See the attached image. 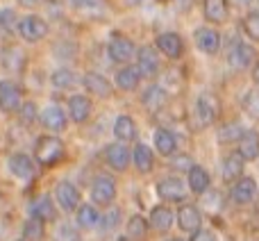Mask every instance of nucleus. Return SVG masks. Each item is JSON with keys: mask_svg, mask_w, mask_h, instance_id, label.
<instances>
[{"mask_svg": "<svg viewBox=\"0 0 259 241\" xmlns=\"http://www.w3.org/2000/svg\"><path fill=\"white\" fill-rule=\"evenodd\" d=\"M64 157H66V146H64V141L59 137H55V134H44V137L36 139V143H34L36 164L48 169V166L59 164Z\"/></svg>", "mask_w": 259, "mask_h": 241, "instance_id": "nucleus-1", "label": "nucleus"}, {"mask_svg": "<svg viewBox=\"0 0 259 241\" xmlns=\"http://www.w3.org/2000/svg\"><path fill=\"white\" fill-rule=\"evenodd\" d=\"M137 50L139 48L134 46V41L123 34V32H114V34L109 36L107 53H109V59H112L114 64H123V66H127V64L137 57Z\"/></svg>", "mask_w": 259, "mask_h": 241, "instance_id": "nucleus-2", "label": "nucleus"}, {"mask_svg": "<svg viewBox=\"0 0 259 241\" xmlns=\"http://www.w3.org/2000/svg\"><path fill=\"white\" fill-rule=\"evenodd\" d=\"M116 180L112 175H96L94 182H91V200L94 205H100V207H109L114 200H116Z\"/></svg>", "mask_w": 259, "mask_h": 241, "instance_id": "nucleus-3", "label": "nucleus"}, {"mask_svg": "<svg viewBox=\"0 0 259 241\" xmlns=\"http://www.w3.org/2000/svg\"><path fill=\"white\" fill-rule=\"evenodd\" d=\"M48 32H50L48 23L41 16H36V14H27V16H23L21 23H18V36H21L23 41H27V44H39V41H44L46 36H48Z\"/></svg>", "mask_w": 259, "mask_h": 241, "instance_id": "nucleus-4", "label": "nucleus"}, {"mask_svg": "<svg viewBox=\"0 0 259 241\" xmlns=\"http://www.w3.org/2000/svg\"><path fill=\"white\" fill-rule=\"evenodd\" d=\"M219 116V103H216L214 96L202 94L196 98V105H193V123L196 128H209L211 123Z\"/></svg>", "mask_w": 259, "mask_h": 241, "instance_id": "nucleus-5", "label": "nucleus"}, {"mask_svg": "<svg viewBox=\"0 0 259 241\" xmlns=\"http://www.w3.org/2000/svg\"><path fill=\"white\" fill-rule=\"evenodd\" d=\"M55 200L64 212H77L82 205V193L73 182L59 180L57 187H55Z\"/></svg>", "mask_w": 259, "mask_h": 241, "instance_id": "nucleus-6", "label": "nucleus"}, {"mask_svg": "<svg viewBox=\"0 0 259 241\" xmlns=\"http://www.w3.org/2000/svg\"><path fill=\"white\" fill-rule=\"evenodd\" d=\"M23 107V89L14 80H0V109L5 114L21 112Z\"/></svg>", "mask_w": 259, "mask_h": 241, "instance_id": "nucleus-7", "label": "nucleus"}, {"mask_svg": "<svg viewBox=\"0 0 259 241\" xmlns=\"http://www.w3.org/2000/svg\"><path fill=\"white\" fill-rule=\"evenodd\" d=\"M9 171H12L14 178L23 180V182L34 180L36 178V159H32L25 152H14V155L9 157Z\"/></svg>", "mask_w": 259, "mask_h": 241, "instance_id": "nucleus-8", "label": "nucleus"}, {"mask_svg": "<svg viewBox=\"0 0 259 241\" xmlns=\"http://www.w3.org/2000/svg\"><path fill=\"white\" fill-rule=\"evenodd\" d=\"M155 46L168 59H180L184 55V39L178 32H161V34H157Z\"/></svg>", "mask_w": 259, "mask_h": 241, "instance_id": "nucleus-9", "label": "nucleus"}, {"mask_svg": "<svg viewBox=\"0 0 259 241\" xmlns=\"http://www.w3.org/2000/svg\"><path fill=\"white\" fill-rule=\"evenodd\" d=\"M105 159H107V164L112 166L114 171L123 173V171H127V166L132 164V150H130L125 143L114 141L105 148Z\"/></svg>", "mask_w": 259, "mask_h": 241, "instance_id": "nucleus-10", "label": "nucleus"}, {"mask_svg": "<svg viewBox=\"0 0 259 241\" xmlns=\"http://www.w3.org/2000/svg\"><path fill=\"white\" fill-rule=\"evenodd\" d=\"M137 68L141 73V77H155L161 71L159 64V55L152 46H141L137 50Z\"/></svg>", "mask_w": 259, "mask_h": 241, "instance_id": "nucleus-11", "label": "nucleus"}, {"mask_svg": "<svg viewBox=\"0 0 259 241\" xmlns=\"http://www.w3.org/2000/svg\"><path fill=\"white\" fill-rule=\"evenodd\" d=\"M157 196L166 203H182L187 198V184L180 178H164L157 182Z\"/></svg>", "mask_w": 259, "mask_h": 241, "instance_id": "nucleus-12", "label": "nucleus"}, {"mask_svg": "<svg viewBox=\"0 0 259 241\" xmlns=\"http://www.w3.org/2000/svg\"><path fill=\"white\" fill-rule=\"evenodd\" d=\"M82 87L87 89V94L96 96V98H109V96L114 94V85L107 80L105 75H100V73H84L82 75Z\"/></svg>", "mask_w": 259, "mask_h": 241, "instance_id": "nucleus-13", "label": "nucleus"}, {"mask_svg": "<svg viewBox=\"0 0 259 241\" xmlns=\"http://www.w3.org/2000/svg\"><path fill=\"white\" fill-rule=\"evenodd\" d=\"M252 59H255V48L250 44H243V41H234L228 53L230 66L237 68V71H243V68H248L252 64Z\"/></svg>", "mask_w": 259, "mask_h": 241, "instance_id": "nucleus-14", "label": "nucleus"}, {"mask_svg": "<svg viewBox=\"0 0 259 241\" xmlns=\"http://www.w3.org/2000/svg\"><path fill=\"white\" fill-rule=\"evenodd\" d=\"M0 64L9 73H21L27 66V53L21 46H9V48H5L0 53Z\"/></svg>", "mask_w": 259, "mask_h": 241, "instance_id": "nucleus-15", "label": "nucleus"}, {"mask_svg": "<svg viewBox=\"0 0 259 241\" xmlns=\"http://www.w3.org/2000/svg\"><path fill=\"white\" fill-rule=\"evenodd\" d=\"M39 120L46 130H50V132H62V130H66V125H68L66 112H64L59 105H48V107L41 112Z\"/></svg>", "mask_w": 259, "mask_h": 241, "instance_id": "nucleus-16", "label": "nucleus"}, {"mask_svg": "<svg viewBox=\"0 0 259 241\" xmlns=\"http://www.w3.org/2000/svg\"><path fill=\"white\" fill-rule=\"evenodd\" d=\"M91 100L87 98L84 94H75V96H71L68 98V118L73 120V123H77V125H82V123H87L91 116Z\"/></svg>", "mask_w": 259, "mask_h": 241, "instance_id": "nucleus-17", "label": "nucleus"}, {"mask_svg": "<svg viewBox=\"0 0 259 241\" xmlns=\"http://www.w3.org/2000/svg\"><path fill=\"white\" fill-rule=\"evenodd\" d=\"M178 225L180 230H184V232H191L196 234L198 230H202V214L200 210H198L196 205H182L178 210Z\"/></svg>", "mask_w": 259, "mask_h": 241, "instance_id": "nucleus-18", "label": "nucleus"}, {"mask_svg": "<svg viewBox=\"0 0 259 241\" xmlns=\"http://www.w3.org/2000/svg\"><path fill=\"white\" fill-rule=\"evenodd\" d=\"M193 39H196L198 50L205 55H216L221 48V34L214 30V27H198Z\"/></svg>", "mask_w": 259, "mask_h": 241, "instance_id": "nucleus-19", "label": "nucleus"}, {"mask_svg": "<svg viewBox=\"0 0 259 241\" xmlns=\"http://www.w3.org/2000/svg\"><path fill=\"white\" fill-rule=\"evenodd\" d=\"M232 200L237 205H248V203L255 200L257 196V182L252 178H241L232 184V191H230Z\"/></svg>", "mask_w": 259, "mask_h": 241, "instance_id": "nucleus-20", "label": "nucleus"}, {"mask_svg": "<svg viewBox=\"0 0 259 241\" xmlns=\"http://www.w3.org/2000/svg\"><path fill=\"white\" fill-rule=\"evenodd\" d=\"M30 216H32V219L44 221V223L55 221V219H57V207H55L53 198H50V196L34 198V200L30 203Z\"/></svg>", "mask_w": 259, "mask_h": 241, "instance_id": "nucleus-21", "label": "nucleus"}, {"mask_svg": "<svg viewBox=\"0 0 259 241\" xmlns=\"http://www.w3.org/2000/svg\"><path fill=\"white\" fill-rule=\"evenodd\" d=\"M114 85H116L118 91H137L139 85H141V73H139L137 66H123L116 71V77H114Z\"/></svg>", "mask_w": 259, "mask_h": 241, "instance_id": "nucleus-22", "label": "nucleus"}, {"mask_svg": "<svg viewBox=\"0 0 259 241\" xmlns=\"http://www.w3.org/2000/svg\"><path fill=\"white\" fill-rule=\"evenodd\" d=\"M132 164L139 173H150L155 166V152L146 143H134L132 148Z\"/></svg>", "mask_w": 259, "mask_h": 241, "instance_id": "nucleus-23", "label": "nucleus"}, {"mask_svg": "<svg viewBox=\"0 0 259 241\" xmlns=\"http://www.w3.org/2000/svg\"><path fill=\"white\" fill-rule=\"evenodd\" d=\"M230 12V0H202V16L209 23H225Z\"/></svg>", "mask_w": 259, "mask_h": 241, "instance_id": "nucleus-24", "label": "nucleus"}, {"mask_svg": "<svg viewBox=\"0 0 259 241\" xmlns=\"http://www.w3.org/2000/svg\"><path fill=\"white\" fill-rule=\"evenodd\" d=\"M112 132H114V137H116V141L130 143V141H134V139H137V123H134L132 116L121 114V116H116V120H114Z\"/></svg>", "mask_w": 259, "mask_h": 241, "instance_id": "nucleus-25", "label": "nucleus"}, {"mask_svg": "<svg viewBox=\"0 0 259 241\" xmlns=\"http://www.w3.org/2000/svg\"><path fill=\"white\" fill-rule=\"evenodd\" d=\"M173 221H175V216H173V212H170L168 207L157 205V207H152L148 223H150V228L157 230V232H168V230L173 228Z\"/></svg>", "mask_w": 259, "mask_h": 241, "instance_id": "nucleus-26", "label": "nucleus"}, {"mask_svg": "<svg viewBox=\"0 0 259 241\" xmlns=\"http://www.w3.org/2000/svg\"><path fill=\"white\" fill-rule=\"evenodd\" d=\"M50 82H53V87L55 89H59V91H68V89H75L77 85H80V75H77L73 68H68V66H62V68H57V71L50 75Z\"/></svg>", "mask_w": 259, "mask_h": 241, "instance_id": "nucleus-27", "label": "nucleus"}, {"mask_svg": "<svg viewBox=\"0 0 259 241\" xmlns=\"http://www.w3.org/2000/svg\"><path fill=\"white\" fill-rule=\"evenodd\" d=\"M152 141H155V150L164 157H170L175 152V148H178V139H175V134L166 128H157L155 134H152Z\"/></svg>", "mask_w": 259, "mask_h": 241, "instance_id": "nucleus-28", "label": "nucleus"}, {"mask_svg": "<svg viewBox=\"0 0 259 241\" xmlns=\"http://www.w3.org/2000/svg\"><path fill=\"white\" fill-rule=\"evenodd\" d=\"M166 100H168V96H166L164 87H159V85H150L141 96V103L148 112H159L166 105Z\"/></svg>", "mask_w": 259, "mask_h": 241, "instance_id": "nucleus-29", "label": "nucleus"}, {"mask_svg": "<svg viewBox=\"0 0 259 241\" xmlns=\"http://www.w3.org/2000/svg\"><path fill=\"white\" fill-rule=\"evenodd\" d=\"M243 157L239 155V152H232V155H228L223 159V169H221V175H223L225 182H237V180H241L243 175Z\"/></svg>", "mask_w": 259, "mask_h": 241, "instance_id": "nucleus-30", "label": "nucleus"}, {"mask_svg": "<svg viewBox=\"0 0 259 241\" xmlns=\"http://www.w3.org/2000/svg\"><path fill=\"white\" fill-rule=\"evenodd\" d=\"M187 184H189V189H191L193 193L202 196V193H207V189H209L211 178H209V173H207L202 166L193 164V169L189 171V175H187Z\"/></svg>", "mask_w": 259, "mask_h": 241, "instance_id": "nucleus-31", "label": "nucleus"}, {"mask_svg": "<svg viewBox=\"0 0 259 241\" xmlns=\"http://www.w3.org/2000/svg\"><path fill=\"white\" fill-rule=\"evenodd\" d=\"M100 212L96 210V205H80V210L75 212V223H77V228H82V230H94V228H98L100 225Z\"/></svg>", "mask_w": 259, "mask_h": 241, "instance_id": "nucleus-32", "label": "nucleus"}, {"mask_svg": "<svg viewBox=\"0 0 259 241\" xmlns=\"http://www.w3.org/2000/svg\"><path fill=\"white\" fill-rule=\"evenodd\" d=\"M239 155L243 157L246 162H252L259 157V134L255 130H246V134L241 137V141H239Z\"/></svg>", "mask_w": 259, "mask_h": 241, "instance_id": "nucleus-33", "label": "nucleus"}, {"mask_svg": "<svg viewBox=\"0 0 259 241\" xmlns=\"http://www.w3.org/2000/svg\"><path fill=\"white\" fill-rule=\"evenodd\" d=\"M73 9L84 16H91V18H100L107 14V3L105 0H71Z\"/></svg>", "mask_w": 259, "mask_h": 241, "instance_id": "nucleus-34", "label": "nucleus"}, {"mask_svg": "<svg viewBox=\"0 0 259 241\" xmlns=\"http://www.w3.org/2000/svg\"><path fill=\"white\" fill-rule=\"evenodd\" d=\"M148 228H150L148 219H143L141 214H134V216H130V221L125 225V234L130 241H141V239H146Z\"/></svg>", "mask_w": 259, "mask_h": 241, "instance_id": "nucleus-35", "label": "nucleus"}, {"mask_svg": "<svg viewBox=\"0 0 259 241\" xmlns=\"http://www.w3.org/2000/svg\"><path fill=\"white\" fill-rule=\"evenodd\" d=\"M46 237V223L39 219H27L23 223V239L25 241H41Z\"/></svg>", "mask_w": 259, "mask_h": 241, "instance_id": "nucleus-36", "label": "nucleus"}, {"mask_svg": "<svg viewBox=\"0 0 259 241\" xmlns=\"http://www.w3.org/2000/svg\"><path fill=\"white\" fill-rule=\"evenodd\" d=\"M246 134V130L239 123H228L219 130V141L221 143H230V141H241V137Z\"/></svg>", "mask_w": 259, "mask_h": 241, "instance_id": "nucleus-37", "label": "nucleus"}, {"mask_svg": "<svg viewBox=\"0 0 259 241\" xmlns=\"http://www.w3.org/2000/svg\"><path fill=\"white\" fill-rule=\"evenodd\" d=\"M18 18H16V12L9 7L0 9V30L5 32V34H14V32H18Z\"/></svg>", "mask_w": 259, "mask_h": 241, "instance_id": "nucleus-38", "label": "nucleus"}, {"mask_svg": "<svg viewBox=\"0 0 259 241\" xmlns=\"http://www.w3.org/2000/svg\"><path fill=\"white\" fill-rule=\"evenodd\" d=\"M118 223H121V210H118V207H109V210L100 216L98 228L103 230V232H112V230L118 228Z\"/></svg>", "mask_w": 259, "mask_h": 241, "instance_id": "nucleus-39", "label": "nucleus"}, {"mask_svg": "<svg viewBox=\"0 0 259 241\" xmlns=\"http://www.w3.org/2000/svg\"><path fill=\"white\" fill-rule=\"evenodd\" d=\"M55 241H82L80 230L71 223H59L55 230Z\"/></svg>", "mask_w": 259, "mask_h": 241, "instance_id": "nucleus-40", "label": "nucleus"}, {"mask_svg": "<svg viewBox=\"0 0 259 241\" xmlns=\"http://www.w3.org/2000/svg\"><path fill=\"white\" fill-rule=\"evenodd\" d=\"M243 109L250 118L259 120V89H250L246 96H243Z\"/></svg>", "mask_w": 259, "mask_h": 241, "instance_id": "nucleus-41", "label": "nucleus"}, {"mask_svg": "<svg viewBox=\"0 0 259 241\" xmlns=\"http://www.w3.org/2000/svg\"><path fill=\"white\" fill-rule=\"evenodd\" d=\"M243 30L252 41H259V12H250L243 18Z\"/></svg>", "mask_w": 259, "mask_h": 241, "instance_id": "nucleus-42", "label": "nucleus"}, {"mask_svg": "<svg viewBox=\"0 0 259 241\" xmlns=\"http://www.w3.org/2000/svg\"><path fill=\"white\" fill-rule=\"evenodd\" d=\"M18 116H21V120H23L25 125H32L34 120H39L41 114H39V109H36V105L30 100V103H23V107H21V112H18Z\"/></svg>", "mask_w": 259, "mask_h": 241, "instance_id": "nucleus-43", "label": "nucleus"}, {"mask_svg": "<svg viewBox=\"0 0 259 241\" xmlns=\"http://www.w3.org/2000/svg\"><path fill=\"white\" fill-rule=\"evenodd\" d=\"M191 241H216V237L209 232V230H198Z\"/></svg>", "mask_w": 259, "mask_h": 241, "instance_id": "nucleus-44", "label": "nucleus"}, {"mask_svg": "<svg viewBox=\"0 0 259 241\" xmlns=\"http://www.w3.org/2000/svg\"><path fill=\"white\" fill-rule=\"evenodd\" d=\"M193 3H196V0H175V7H178L180 12H189V9L193 7Z\"/></svg>", "mask_w": 259, "mask_h": 241, "instance_id": "nucleus-45", "label": "nucleus"}, {"mask_svg": "<svg viewBox=\"0 0 259 241\" xmlns=\"http://www.w3.org/2000/svg\"><path fill=\"white\" fill-rule=\"evenodd\" d=\"M18 5H21V7H27V9H34V7H39L41 3H44V0H16Z\"/></svg>", "mask_w": 259, "mask_h": 241, "instance_id": "nucleus-46", "label": "nucleus"}, {"mask_svg": "<svg viewBox=\"0 0 259 241\" xmlns=\"http://www.w3.org/2000/svg\"><path fill=\"white\" fill-rule=\"evenodd\" d=\"M252 80H255V85L259 87V62L255 64V68H252Z\"/></svg>", "mask_w": 259, "mask_h": 241, "instance_id": "nucleus-47", "label": "nucleus"}, {"mask_svg": "<svg viewBox=\"0 0 259 241\" xmlns=\"http://www.w3.org/2000/svg\"><path fill=\"white\" fill-rule=\"evenodd\" d=\"M234 5H237V7H248V5L252 3V0H232Z\"/></svg>", "mask_w": 259, "mask_h": 241, "instance_id": "nucleus-48", "label": "nucleus"}, {"mask_svg": "<svg viewBox=\"0 0 259 241\" xmlns=\"http://www.w3.org/2000/svg\"><path fill=\"white\" fill-rule=\"evenodd\" d=\"M166 241H184V239H178V237H173V239H166Z\"/></svg>", "mask_w": 259, "mask_h": 241, "instance_id": "nucleus-49", "label": "nucleus"}, {"mask_svg": "<svg viewBox=\"0 0 259 241\" xmlns=\"http://www.w3.org/2000/svg\"><path fill=\"white\" fill-rule=\"evenodd\" d=\"M18 241H25V239H18Z\"/></svg>", "mask_w": 259, "mask_h": 241, "instance_id": "nucleus-50", "label": "nucleus"}]
</instances>
